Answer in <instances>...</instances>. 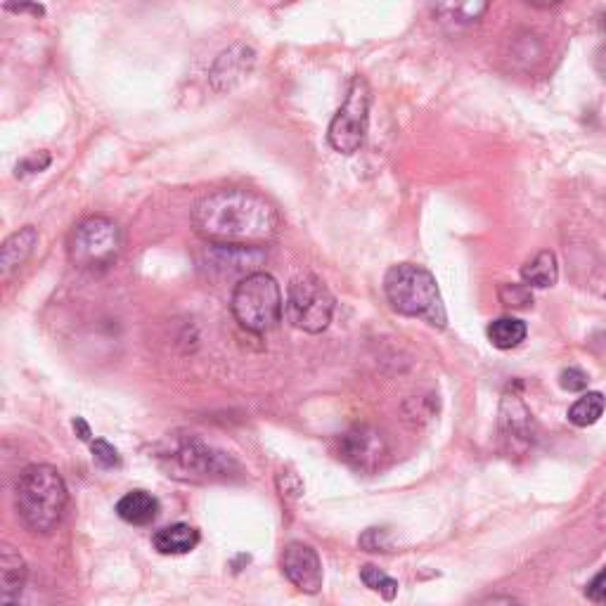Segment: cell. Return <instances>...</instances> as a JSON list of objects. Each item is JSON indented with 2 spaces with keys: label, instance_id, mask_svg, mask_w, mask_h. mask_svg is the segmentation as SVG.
Wrapping results in <instances>:
<instances>
[{
  "label": "cell",
  "instance_id": "cell-1",
  "mask_svg": "<svg viewBox=\"0 0 606 606\" xmlns=\"http://www.w3.org/2000/svg\"><path fill=\"white\" fill-rule=\"evenodd\" d=\"M192 228L214 247L261 249L280 230V216L266 197L230 188L199 199L192 211Z\"/></svg>",
  "mask_w": 606,
  "mask_h": 606
},
{
  "label": "cell",
  "instance_id": "cell-2",
  "mask_svg": "<svg viewBox=\"0 0 606 606\" xmlns=\"http://www.w3.org/2000/svg\"><path fill=\"white\" fill-rule=\"evenodd\" d=\"M17 512L31 531L50 533L62 521L67 507V486L50 464H31L17 479Z\"/></svg>",
  "mask_w": 606,
  "mask_h": 606
},
{
  "label": "cell",
  "instance_id": "cell-3",
  "mask_svg": "<svg viewBox=\"0 0 606 606\" xmlns=\"http://www.w3.org/2000/svg\"><path fill=\"white\" fill-rule=\"evenodd\" d=\"M384 294L396 313L408 318H422L431 327H446V306L438 292L436 277L415 263H398L384 275Z\"/></svg>",
  "mask_w": 606,
  "mask_h": 606
},
{
  "label": "cell",
  "instance_id": "cell-4",
  "mask_svg": "<svg viewBox=\"0 0 606 606\" xmlns=\"http://www.w3.org/2000/svg\"><path fill=\"white\" fill-rule=\"evenodd\" d=\"M230 308L235 320L240 322L247 332L263 334L277 327L285 313V299L282 289L273 275L259 273L242 277L232 289Z\"/></svg>",
  "mask_w": 606,
  "mask_h": 606
},
{
  "label": "cell",
  "instance_id": "cell-5",
  "mask_svg": "<svg viewBox=\"0 0 606 606\" xmlns=\"http://www.w3.org/2000/svg\"><path fill=\"white\" fill-rule=\"evenodd\" d=\"M69 261L79 270H105L121 251L119 223L107 216H88L69 235Z\"/></svg>",
  "mask_w": 606,
  "mask_h": 606
},
{
  "label": "cell",
  "instance_id": "cell-6",
  "mask_svg": "<svg viewBox=\"0 0 606 606\" xmlns=\"http://www.w3.org/2000/svg\"><path fill=\"white\" fill-rule=\"evenodd\" d=\"M334 294L315 275H301L287 289V318L296 330L320 334L330 327L334 315Z\"/></svg>",
  "mask_w": 606,
  "mask_h": 606
},
{
  "label": "cell",
  "instance_id": "cell-7",
  "mask_svg": "<svg viewBox=\"0 0 606 606\" xmlns=\"http://www.w3.org/2000/svg\"><path fill=\"white\" fill-rule=\"evenodd\" d=\"M161 464H164L166 474L178 481H216L225 479L230 474L232 460L228 455L216 453L199 438L190 436L178 441L171 450L161 455Z\"/></svg>",
  "mask_w": 606,
  "mask_h": 606
},
{
  "label": "cell",
  "instance_id": "cell-8",
  "mask_svg": "<svg viewBox=\"0 0 606 606\" xmlns=\"http://www.w3.org/2000/svg\"><path fill=\"white\" fill-rule=\"evenodd\" d=\"M367 124H370V86L363 76H356L344 107L334 116L327 131L330 145L341 154H356L365 143Z\"/></svg>",
  "mask_w": 606,
  "mask_h": 606
},
{
  "label": "cell",
  "instance_id": "cell-9",
  "mask_svg": "<svg viewBox=\"0 0 606 606\" xmlns=\"http://www.w3.org/2000/svg\"><path fill=\"white\" fill-rule=\"evenodd\" d=\"M339 457L360 474H377L389 460V446H386L382 431L356 427L341 436Z\"/></svg>",
  "mask_w": 606,
  "mask_h": 606
},
{
  "label": "cell",
  "instance_id": "cell-10",
  "mask_svg": "<svg viewBox=\"0 0 606 606\" xmlns=\"http://www.w3.org/2000/svg\"><path fill=\"white\" fill-rule=\"evenodd\" d=\"M282 573L306 595H315L322 588V562L311 545L289 543L282 552Z\"/></svg>",
  "mask_w": 606,
  "mask_h": 606
},
{
  "label": "cell",
  "instance_id": "cell-11",
  "mask_svg": "<svg viewBox=\"0 0 606 606\" xmlns=\"http://www.w3.org/2000/svg\"><path fill=\"white\" fill-rule=\"evenodd\" d=\"M500 436L507 443L509 453L526 450L535 441V422L531 410L514 393H507L500 405Z\"/></svg>",
  "mask_w": 606,
  "mask_h": 606
},
{
  "label": "cell",
  "instance_id": "cell-12",
  "mask_svg": "<svg viewBox=\"0 0 606 606\" xmlns=\"http://www.w3.org/2000/svg\"><path fill=\"white\" fill-rule=\"evenodd\" d=\"M254 62H256L254 50L247 48V45H235V48L225 50V53H221V57L214 62V69H211L209 74L211 86H214L218 93L232 90L237 83L244 81L251 74Z\"/></svg>",
  "mask_w": 606,
  "mask_h": 606
},
{
  "label": "cell",
  "instance_id": "cell-13",
  "mask_svg": "<svg viewBox=\"0 0 606 606\" xmlns=\"http://www.w3.org/2000/svg\"><path fill=\"white\" fill-rule=\"evenodd\" d=\"M38 244V230L34 225H27V228L17 230L15 235H10L8 240L3 242V249H0V273L3 277H10L12 270L22 268L24 263L29 261V256L34 254Z\"/></svg>",
  "mask_w": 606,
  "mask_h": 606
},
{
  "label": "cell",
  "instance_id": "cell-14",
  "mask_svg": "<svg viewBox=\"0 0 606 606\" xmlns=\"http://www.w3.org/2000/svg\"><path fill=\"white\" fill-rule=\"evenodd\" d=\"M27 583V564L22 554L12 550L10 545L0 552V588H3V606H15Z\"/></svg>",
  "mask_w": 606,
  "mask_h": 606
},
{
  "label": "cell",
  "instance_id": "cell-15",
  "mask_svg": "<svg viewBox=\"0 0 606 606\" xmlns=\"http://www.w3.org/2000/svg\"><path fill=\"white\" fill-rule=\"evenodd\" d=\"M116 514L133 526H147L157 519L159 500L147 491H131L116 502Z\"/></svg>",
  "mask_w": 606,
  "mask_h": 606
},
{
  "label": "cell",
  "instance_id": "cell-16",
  "mask_svg": "<svg viewBox=\"0 0 606 606\" xmlns=\"http://www.w3.org/2000/svg\"><path fill=\"white\" fill-rule=\"evenodd\" d=\"M152 543L161 554H188L199 543V531L190 524H173L154 533Z\"/></svg>",
  "mask_w": 606,
  "mask_h": 606
},
{
  "label": "cell",
  "instance_id": "cell-17",
  "mask_svg": "<svg viewBox=\"0 0 606 606\" xmlns=\"http://www.w3.org/2000/svg\"><path fill=\"white\" fill-rule=\"evenodd\" d=\"M521 277H524L526 287H535V289L554 287L559 280L557 256H554L552 251H538L533 259H528L524 266H521Z\"/></svg>",
  "mask_w": 606,
  "mask_h": 606
},
{
  "label": "cell",
  "instance_id": "cell-18",
  "mask_svg": "<svg viewBox=\"0 0 606 606\" xmlns=\"http://www.w3.org/2000/svg\"><path fill=\"white\" fill-rule=\"evenodd\" d=\"M526 322H521L519 318H498L488 325V339L495 348L500 351H509V348H517L521 341L526 339Z\"/></svg>",
  "mask_w": 606,
  "mask_h": 606
},
{
  "label": "cell",
  "instance_id": "cell-19",
  "mask_svg": "<svg viewBox=\"0 0 606 606\" xmlns=\"http://www.w3.org/2000/svg\"><path fill=\"white\" fill-rule=\"evenodd\" d=\"M604 408L606 398L602 393H585L583 398H578L569 408V422L576 424V427H592V424L599 422V417L604 415Z\"/></svg>",
  "mask_w": 606,
  "mask_h": 606
},
{
  "label": "cell",
  "instance_id": "cell-20",
  "mask_svg": "<svg viewBox=\"0 0 606 606\" xmlns=\"http://www.w3.org/2000/svg\"><path fill=\"white\" fill-rule=\"evenodd\" d=\"M360 580L365 583V588H370L372 592H377V595H382L386 602H391V599L398 595V580L386 576L382 569H377V566H372V564H367L360 569Z\"/></svg>",
  "mask_w": 606,
  "mask_h": 606
},
{
  "label": "cell",
  "instance_id": "cell-21",
  "mask_svg": "<svg viewBox=\"0 0 606 606\" xmlns=\"http://www.w3.org/2000/svg\"><path fill=\"white\" fill-rule=\"evenodd\" d=\"M500 301L505 303L507 308H531L533 306V294L531 287L526 285H502L500 287Z\"/></svg>",
  "mask_w": 606,
  "mask_h": 606
},
{
  "label": "cell",
  "instance_id": "cell-22",
  "mask_svg": "<svg viewBox=\"0 0 606 606\" xmlns=\"http://www.w3.org/2000/svg\"><path fill=\"white\" fill-rule=\"evenodd\" d=\"M90 450H93V460L100 464V467L105 469H112V467H119V453H116V448L112 446V443L102 441V438H98V441L90 443Z\"/></svg>",
  "mask_w": 606,
  "mask_h": 606
},
{
  "label": "cell",
  "instance_id": "cell-23",
  "mask_svg": "<svg viewBox=\"0 0 606 606\" xmlns=\"http://www.w3.org/2000/svg\"><path fill=\"white\" fill-rule=\"evenodd\" d=\"M588 375H585L580 367H566V370L559 375V384H562L564 391L569 393H578V391H585L588 389Z\"/></svg>",
  "mask_w": 606,
  "mask_h": 606
},
{
  "label": "cell",
  "instance_id": "cell-24",
  "mask_svg": "<svg viewBox=\"0 0 606 606\" xmlns=\"http://www.w3.org/2000/svg\"><path fill=\"white\" fill-rule=\"evenodd\" d=\"M50 161H53V157H50V154L45 150L31 154V157L22 161V164H17V176H27V173H41V171L48 169Z\"/></svg>",
  "mask_w": 606,
  "mask_h": 606
},
{
  "label": "cell",
  "instance_id": "cell-25",
  "mask_svg": "<svg viewBox=\"0 0 606 606\" xmlns=\"http://www.w3.org/2000/svg\"><path fill=\"white\" fill-rule=\"evenodd\" d=\"M585 595L595 599V602H606V566L590 580L588 588H585Z\"/></svg>",
  "mask_w": 606,
  "mask_h": 606
},
{
  "label": "cell",
  "instance_id": "cell-26",
  "mask_svg": "<svg viewBox=\"0 0 606 606\" xmlns=\"http://www.w3.org/2000/svg\"><path fill=\"white\" fill-rule=\"evenodd\" d=\"M8 10H12V12H34V15H43L41 5H8Z\"/></svg>",
  "mask_w": 606,
  "mask_h": 606
},
{
  "label": "cell",
  "instance_id": "cell-27",
  "mask_svg": "<svg viewBox=\"0 0 606 606\" xmlns=\"http://www.w3.org/2000/svg\"><path fill=\"white\" fill-rule=\"evenodd\" d=\"M74 429H79V434H81L79 438H81V441H90V429H88V424L83 422L81 417L74 419Z\"/></svg>",
  "mask_w": 606,
  "mask_h": 606
},
{
  "label": "cell",
  "instance_id": "cell-28",
  "mask_svg": "<svg viewBox=\"0 0 606 606\" xmlns=\"http://www.w3.org/2000/svg\"><path fill=\"white\" fill-rule=\"evenodd\" d=\"M597 69H599V74H602L604 81H606V43L602 45V48H599V53H597Z\"/></svg>",
  "mask_w": 606,
  "mask_h": 606
},
{
  "label": "cell",
  "instance_id": "cell-29",
  "mask_svg": "<svg viewBox=\"0 0 606 606\" xmlns=\"http://www.w3.org/2000/svg\"><path fill=\"white\" fill-rule=\"evenodd\" d=\"M483 606H517L512 602V599H505V597H498V599H493V602H488V604H483Z\"/></svg>",
  "mask_w": 606,
  "mask_h": 606
}]
</instances>
